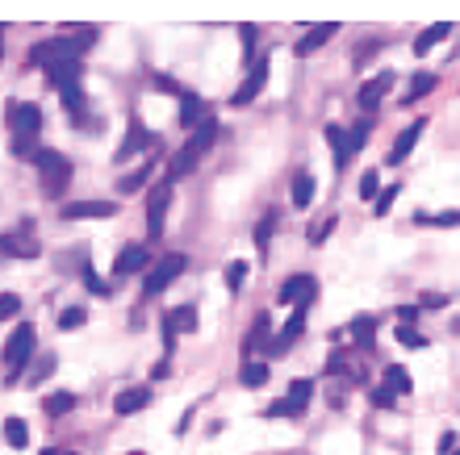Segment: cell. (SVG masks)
<instances>
[{
    "mask_svg": "<svg viewBox=\"0 0 460 455\" xmlns=\"http://www.w3.org/2000/svg\"><path fill=\"white\" fill-rule=\"evenodd\" d=\"M448 34H452V21H435L431 30H422V34L414 38V54H427V50H431L435 42H444Z\"/></svg>",
    "mask_w": 460,
    "mask_h": 455,
    "instance_id": "obj_21",
    "label": "cell"
},
{
    "mask_svg": "<svg viewBox=\"0 0 460 455\" xmlns=\"http://www.w3.org/2000/svg\"><path fill=\"white\" fill-rule=\"evenodd\" d=\"M398 343H402V347H427V338H422L414 326H398Z\"/></svg>",
    "mask_w": 460,
    "mask_h": 455,
    "instance_id": "obj_42",
    "label": "cell"
},
{
    "mask_svg": "<svg viewBox=\"0 0 460 455\" xmlns=\"http://www.w3.org/2000/svg\"><path fill=\"white\" fill-rule=\"evenodd\" d=\"M96 42V30H84L76 38H54L30 50V67H46V63H80V54Z\"/></svg>",
    "mask_w": 460,
    "mask_h": 455,
    "instance_id": "obj_2",
    "label": "cell"
},
{
    "mask_svg": "<svg viewBox=\"0 0 460 455\" xmlns=\"http://www.w3.org/2000/svg\"><path fill=\"white\" fill-rule=\"evenodd\" d=\"M159 338H163V351L172 355V347H176V326H172V321H168V318L159 321Z\"/></svg>",
    "mask_w": 460,
    "mask_h": 455,
    "instance_id": "obj_47",
    "label": "cell"
},
{
    "mask_svg": "<svg viewBox=\"0 0 460 455\" xmlns=\"http://www.w3.org/2000/svg\"><path fill=\"white\" fill-rule=\"evenodd\" d=\"M168 321H172V326H176V334H192V330H197V305H176V309H172V314H168Z\"/></svg>",
    "mask_w": 460,
    "mask_h": 455,
    "instance_id": "obj_23",
    "label": "cell"
},
{
    "mask_svg": "<svg viewBox=\"0 0 460 455\" xmlns=\"http://www.w3.org/2000/svg\"><path fill=\"white\" fill-rule=\"evenodd\" d=\"M0 251L4 255H17V259H34L38 255V238H34V226L21 222L17 234H0Z\"/></svg>",
    "mask_w": 460,
    "mask_h": 455,
    "instance_id": "obj_9",
    "label": "cell"
},
{
    "mask_svg": "<svg viewBox=\"0 0 460 455\" xmlns=\"http://www.w3.org/2000/svg\"><path fill=\"white\" fill-rule=\"evenodd\" d=\"M398 318H402V326H410V321L418 318V305H402V309H398Z\"/></svg>",
    "mask_w": 460,
    "mask_h": 455,
    "instance_id": "obj_52",
    "label": "cell"
},
{
    "mask_svg": "<svg viewBox=\"0 0 460 455\" xmlns=\"http://www.w3.org/2000/svg\"><path fill=\"white\" fill-rule=\"evenodd\" d=\"M117 205L113 201H71L63 205V222H80V218H113Z\"/></svg>",
    "mask_w": 460,
    "mask_h": 455,
    "instance_id": "obj_11",
    "label": "cell"
},
{
    "mask_svg": "<svg viewBox=\"0 0 460 455\" xmlns=\"http://www.w3.org/2000/svg\"><path fill=\"white\" fill-rule=\"evenodd\" d=\"M151 406V389H122L117 397H113V413H138V410H146Z\"/></svg>",
    "mask_w": 460,
    "mask_h": 455,
    "instance_id": "obj_17",
    "label": "cell"
},
{
    "mask_svg": "<svg viewBox=\"0 0 460 455\" xmlns=\"http://www.w3.org/2000/svg\"><path fill=\"white\" fill-rule=\"evenodd\" d=\"M84 284H88V292H96V297H109V292H113V288H109L100 276L92 272V268H84Z\"/></svg>",
    "mask_w": 460,
    "mask_h": 455,
    "instance_id": "obj_43",
    "label": "cell"
},
{
    "mask_svg": "<svg viewBox=\"0 0 460 455\" xmlns=\"http://www.w3.org/2000/svg\"><path fill=\"white\" fill-rule=\"evenodd\" d=\"M335 34H339V21H318L314 30H306V34L297 38V50H293V54H297V59H306V54L322 50V46L335 38Z\"/></svg>",
    "mask_w": 460,
    "mask_h": 455,
    "instance_id": "obj_10",
    "label": "cell"
},
{
    "mask_svg": "<svg viewBox=\"0 0 460 455\" xmlns=\"http://www.w3.org/2000/svg\"><path fill=\"white\" fill-rule=\"evenodd\" d=\"M4 117H8V130H13V155L17 159H38L34 138L42 130V109L34 100H8Z\"/></svg>",
    "mask_w": 460,
    "mask_h": 455,
    "instance_id": "obj_1",
    "label": "cell"
},
{
    "mask_svg": "<svg viewBox=\"0 0 460 455\" xmlns=\"http://www.w3.org/2000/svg\"><path fill=\"white\" fill-rule=\"evenodd\" d=\"M50 88H67V84H80V63H46L42 67Z\"/></svg>",
    "mask_w": 460,
    "mask_h": 455,
    "instance_id": "obj_19",
    "label": "cell"
},
{
    "mask_svg": "<svg viewBox=\"0 0 460 455\" xmlns=\"http://www.w3.org/2000/svg\"><path fill=\"white\" fill-rule=\"evenodd\" d=\"M201 122H205V105H201V96L184 92V96H180V126H184V130H197Z\"/></svg>",
    "mask_w": 460,
    "mask_h": 455,
    "instance_id": "obj_20",
    "label": "cell"
},
{
    "mask_svg": "<svg viewBox=\"0 0 460 455\" xmlns=\"http://www.w3.org/2000/svg\"><path fill=\"white\" fill-rule=\"evenodd\" d=\"M297 406H293V401H289V397H284V401H272V406H268V418H297Z\"/></svg>",
    "mask_w": 460,
    "mask_h": 455,
    "instance_id": "obj_44",
    "label": "cell"
},
{
    "mask_svg": "<svg viewBox=\"0 0 460 455\" xmlns=\"http://www.w3.org/2000/svg\"><path fill=\"white\" fill-rule=\"evenodd\" d=\"M88 321V314H84V305H67L63 314H59V330H80Z\"/></svg>",
    "mask_w": 460,
    "mask_h": 455,
    "instance_id": "obj_34",
    "label": "cell"
},
{
    "mask_svg": "<svg viewBox=\"0 0 460 455\" xmlns=\"http://www.w3.org/2000/svg\"><path fill=\"white\" fill-rule=\"evenodd\" d=\"M335 222H339V218H335V213H326V218H322L318 226L310 230V242H322V238H326V234L335 230Z\"/></svg>",
    "mask_w": 460,
    "mask_h": 455,
    "instance_id": "obj_46",
    "label": "cell"
},
{
    "mask_svg": "<svg viewBox=\"0 0 460 455\" xmlns=\"http://www.w3.org/2000/svg\"><path fill=\"white\" fill-rule=\"evenodd\" d=\"M130 455H142V451H130Z\"/></svg>",
    "mask_w": 460,
    "mask_h": 455,
    "instance_id": "obj_57",
    "label": "cell"
},
{
    "mask_svg": "<svg viewBox=\"0 0 460 455\" xmlns=\"http://www.w3.org/2000/svg\"><path fill=\"white\" fill-rule=\"evenodd\" d=\"M268 67H272V63H268V54L251 63V71H247V80H243V88H238V92H234V96H230V105H234V109H243V105H251V100H255V96L264 92V84H268Z\"/></svg>",
    "mask_w": 460,
    "mask_h": 455,
    "instance_id": "obj_7",
    "label": "cell"
},
{
    "mask_svg": "<svg viewBox=\"0 0 460 455\" xmlns=\"http://www.w3.org/2000/svg\"><path fill=\"white\" fill-rule=\"evenodd\" d=\"M368 134H372V122H368V117H360V122L352 126V134H347V146H352V155L364 146V138H368Z\"/></svg>",
    "mask_w": 460,
    "mask_h": 455,
    "instance_id": "obj_36",
    "label": "cell"
},
{
    "mask_svg": "<svg viewBox=\"0 0 460 455\" xmlns=\"http://www.w3.org/2000/svg\"><path fill=\"white\" fill-rule=\"evenodd\" d=\"M418 305H422V309H439V305H448V297H439V292H422Z\"/></svg>",
    "mask_w": 460,
    "mask_h": 455,
    "instance_id": "obj_50",
    "label": "cell"
},
{
    "mask_svg": "<svg viewBox=\"0 0 460 455\" xmlns=\"http://www.w3.org/2000/svg\"><path fill=\"white\" fill-rule=\"evenodd\" d=\"M50 372H54V355H42V360H38V367L30 372V389H38V384H42Z\"/></svg>",
    "mask_w": 460,
    "mask_h": 455,
    "instance_id": "obj_40",
    "label": "cell"
},
{
    "mask_svg": "<svg viewBox=\"0 0 460 455\" xmlns=\"http://www.w3.org/2000/svg\"><path fill=\"white\" fill-rule=\"evenodd\" d=\"M314 292H318V280L301 272V276H289V280L280 284V292H276V297H280L284 305H297V309H306V305L314 301Z\"/></svg>",
    "mask_w": 460,
    "mask_h": 455,
    "instance_id": "obj_8",
    "label": "cell"
},
{
    "mask_svg": "<svg viewBox=\"0 0 460 455\" xmlns=\"http://www.w3.org/2000/svg\"><path fill=\"white\" fill-rule=\"evenodd\" d=\"M452 447H456V435H452V430H448V435H444V439H439V451H452Z\"/></svg>",
    "mask_w": 460,
    "mask_h": 455,
    "instance_id": "obj_54",
    "label": "cell"
},
{
    "mask_svg": "<svg viewBox=\"0 0 460 455\" xmlns=\"http://www.w3.org/2000/svg\"><path fill=\"white\" fill-rule=\"evenodd\" d=\"M389 84H393V71H381V76H372L364 88H360V109H364V113H372V109L381 105V96L389 92Z\"/></svg>",
    "mask_w": 460,
    "mask_h": 455,
    "instance_id": "obj_16",
    "label": "cell"
},
{
    "mask_svg": "<svg viewBox=\"0 0 460 455\" xmlns=\"http://www.w3.org/2000/svg\"><path fill=\"white\" fill-rule=\"evenodd\" d=\"M301 334H306V309H293V318L284 321V330L272 338V355H284V351H289Z\"/></svg>",
    "mask_w": 460,
    "mask_h": 455,
    "instance_id": "obj_14",
    "label": "cell"
},
{
    "mask_svg": "<svg viewBox=\"0 0 460 455\" xmlns=\"http://www.w3.org/2000/svg\"><path fill=\"white\" fill-rule=\"evenodd\" d=\"M456 455H460V451H456Z\"/></svg>",
    "mask_w": 460,
    "mask_h": 455,
    "instance_id": "obj_59",
    "label": "cell"
},
{
    "mask_svg": "<svg viewBox=\"0 0 460 455\" xmlns=\"http://www.w3.org/2000/svg\"><path fill=\"white\" fill-rule=\"evenodd\" d=\"M368 397H372V406H376V410H389V406H393V401H398V393H389V389H385V384H381V389H372V393H368Z\"/></svg>",
    "mask_w": 460,
    "mask_h": 455,
    "instance_id": "obj_45",
    "label": "cell"
},
{
    "mask_svg": "<svg viewBox=\"0 0 460 455\" xmlns=\"http://www.w3.org/2000/svg\"><path fill=\"white\" fill-rule=\"evenodd\" d=\"M168 205H172V184H155L151 196H146V238H163V218H168Z\"/></svg>",
    "mask_w": 460,
    "mask_h": 455,
    "instance_id": "obj_5",
    "label": "cell"
},
{
    "mask_svg": "<svg viewBox=\"0 0 460 455\" xmlns=\"http://www.w3.org/2000/svg\"><path fill=\"white\" fill-rule=\"evenodd\" d=\"M385 389H389V393H398V397L414 393L410 372H406V367H398V364H389V367H385Z\"/></svg>",
    "mask_w": 460,
    "mask_h": 455,
    "instance_id": "obj_22",
    "label": "cell"
},
{
    "mask_svg": "<svg viewBox=\"0 0 460 455\" xmlns=\"http://www.w3.org/2000/svg\"><path fill=\"white\" fill-rule=\"evenodd\" d=\"M42 455H59V451H54V447H46V451H42Z\"/></svg>",
    "mask_w": 460,
    "mask_h": 455,
    "instance_id": "obj_55",
    "label": "cell"
},
{
    "mask_svg": "<svg viewBox=\"0 0 460 455\" xmlns=\"http://www.w3.org/2000/svg\"><path fill=\"white\" fill-rule=\"evenodd\" d=\"M4 443H8V447H25V443H30V430H25L21 418H8V422H4Z\"/></svg>",
    "mask_w": 460,
    "mask_h": 455,
    "instance_id": "obj_31",
    "label": "cell"
},
{
    "mask_svg": "<svg viewBox=\"0 0 460 455\" xmlns=\"http://www.w3.org/2000/svg\"><path fill=\"white\" fill-rule=\"evenodd\" d=\"M431 226H439V230H456V226H460V209H448V213L431 218Z\"/></svg>",
    "mask_w": 460,
    "mask_h": 455,
    "instance_id": "obj_48",
    "label": "cell"
},
{
    "mask_svg": "<svg viewBox=\"0 0 460 455\" xmlns=\"http://www.w3.org/2000/svg\"><path fill=\"white\" fill-rule=\"evenodd\" d=\"M238 384H247V389H260V384H268V364H255V360H247L243 372H238Z\"/></svg>",
    "mask_w": 460,
    "mask_h": 455,
    "instance_id": "obj_27",
    "label": "cell"
},
{
    "mask_svg": "<svg viewBox=\"0 0 460 455\" xmlns=\"http://www.w3.org/2000/svg\"><path fill=\"white\" fill-rule=\"evenodd\" d=\"M393 201H398V184H393V188H381V196L372 201V209H376V218H385V213L393 209Z\"/></svg>",
    "mask_w": 460,
    "mask_h": 455,
    "instance_id": "obj_39",
    "label": "cell"
},
{
    "mask_svg": "<svg viewBox=\"0 0 460 455\" xmlns=\"http://www.w3.org/2000/svg\"><path fill=\"white\" fill-rule=\"evenodd\" d=\"M17 314H21V297H17V292H4V297H0V321L17 318Z\"/></svg>",
    "mask_w": 460,
    "mask_h": 455,
    "instance_id": "obj_41",
    "label": "cell"
},
{
    "mask_svg": "<svg viewBox=\"0 0 460 455\" xmlns=\"http://www.w3.org/2000/svg\"><path fill=\"white\" fill-rule=\"evenodd\" d=\"M238 38H243V50H247V54H255V25H243Z\"/></svg>",
    "mask_w": 460,
    "mask_h": 455,
    "instance_id": "obj_49",
    "label": "cell"
},
{
    "mask_svg": "<svg viewBox=\"0 0 460 455\" xmlns=\"http://www.w3.org/2000/svg\"><path fill=\"white\" fill-rule=\"evenodd\" d=\"M326 142L335 146V163H339V167H347V163H352V146H347V134H343L339 126H326Z\"/></svg>",
    "mask_w": 460,
    "mask_h": 455,
    "instance_id": "obj_24",
    "label": "cell"
},
{
    "mask_svg": "<svg viewBox=\"0 0 460 455\" xmlns=\"http://www.w3.org/2000/svg\"><path fill=\"white\" fill-rule=\"evenodd\" d=\"M151 176H155V163H142V167H134L130 176H122V180H117V192H134V188H142Z\"/></svg>",
    "mask_w": 460,
    "mask_h": 455,
    "instance_id": "obj_29",
    "label": "cell"
},
{
    "mask_svg": "<svg viewBox=\"0 0 460 455\" xmlns=\"http://www.w3.org/2000/svg\"><path fill=\"white\" fill-rule=\"evenodd\" d=\"M34 347H38V330H34L30 321H21V326L8 334V343H4V367H8V380H17L21 367L34 360Z\"/></svg>",
    "mask_w": 460,
    "mask_h": 455,
    "instance_id": "obj_3",
    "label": "cell"
},
{
    "mask_svg": "<svg viewBox=\"0 0 460 455\" xmlns=\"http://www.w3.org/2000/svg\"><path fill=\"white\" fill-rule=\"evenodd\" d=\"M352 338H356L360 347H372V338H376V318H368V314L352 318Z\"/></svg>",
    "mask_w": 460,
    "mask_h": 455,
    "instance_id": "obj_28",
    "label": "cell"
},
{
    "mask_svg": "<svg viewBox=\"0 0 460 455\" xmlns=\"http://www.w3.org/2000/svg\"><path fill=\"white\" fill-rule=\"evenodd\" d=\"M435 84H439V80H435L431 71H418V76L410 80V92H406V100H422V96L435 88Z\"/></svg>",
    "mask_w": 460,
    "mask_h": 455,
    "instance_id": "obj_33",
    "label": "cell"
},
{
    "mask_svg": "<svg viewBox=\"0 0 460 455\" xmlns=\"http://www.w3.org/2000/svg\"><path fill=\"white\" fill-rule=\"evenodd\" d=\"M155 88H159V92H172V96H184L180 84H176V80H163V76H155Z\"/></svg>",
    "mask_w": 460,
    "mask_h": 455,
    "instance_id": "obj_51",
    "label": "cell"
},
{
    "mask_svg": "<svg viewBox=\"0 0 460 455\" xmlns=\"http://www.w3.org/2000/svg\"><path fill=\"white\" fill-rule=\"evenodd\" d=\"M310 201H314V176L301 172V176H293V205L297 209H310Z\"/></svg>",
    "mask_w": 460,
    "mask_h": 455,
    "instance_id": "obj_25",
    "label": "cell"
},
{
    "mask_svg": "<svg viewBox=\"0 0 460 455\" xmlns=\"http://www.w3.org/2000/svg\"><path fill=\"white\" fill-rule=\"evenodd\" d=\"M63 455H76V451H63Z\"/></svg>",
    "mask_w": 460,
    "mask_h": 455,
    "instance_id": "obj_56",
    "label": "cell"
},
{
    "mask_svg": "<svg viewBox=\"0 0 460 455\" xmlns=\"http://www.w3.org/2000/svg\"><path fill=\"white\" fill-rule=\"evenodd\" d=\"M243 280H247V264H243V259H234V264L226 268V288H230V292H238V288H243Z\"/></svg>",
    "mask_w": 460,
    "mask_h": 455,
    "instance_id": "obj_37",
    "label": "cell"
},
{
    "mask_svg": "<svg viewBox=\"0 0 460 455\" xmlns=\"http://www.w3.org/2000/svg\"><path fill=\"white\" fill-rule=\"evenodd\" d=\"M151 142H155V134H151L142 122H130V130H126V138H122V146H117V155H113V159H117V163H126L130 155H138V150H142V146H151Z\"/></svg>",
    "mask_w": 460,
    "mask_h": 455,
    "instance_id": "obj_13",
    "label": "cell"
},
{
    "mask_svg": "<svg viewBox=\"0 0 460 455\" xmlns=\"http://www.w3.org/2000/svg\"><path fill=\"white\" fill-rule=\"evenodd\" d=\"M34 163H38V176H42V192L46 196H59L67 188V180H71V163L59 150H38Z\"/></svg>",
    "mask_w": 460,
    "mask_h": 455,
    "instance_id": "obj_4",
    "label": "cell"
},
{
    "mask_svg": "<svg viewBox=\"0 0 460 455\" xmlns=\"http://www.w3.org/2000/svg\"><path fill=\"white\" fill-rule=\"evenodd\" d=\"M168 372H172V367H168V360H159V364L151 367V380H163V376H168Z\"/></svg>",
    "mask_w": 460,
    "mask_h": 455,
    "instance_id": "obj_53",
    "label": "cell"
},
{
    "mask_svg": "<svg viewBox=\"0 0 460 455\" xmlns=\"http://www.w3.org/2000/svg\"><path fill=\"white\" fill-rule=\"evenodd\" d=\"M59 96H63L67 113H71L80 126H88V100H84V88H80V84H67V88H59Z\"/></svg>",
    "mask_w": 460,
    "mask_h": 455,
    "instance_id": "obj_18",
    "label": "cell"
},
{
    "mask_svg": "<svg viewBox=\"0 0 460 455\" xmlns=\"http://www.w3.org/2000/svg\"><path fill=\"white\" fill-rule=\"evenodd\" d=\"M381 196V180H376V172H364L360 176V201H376Z\"/></svg>",
    "mask_w": 460,
    "mask_h": 455,
    "instance_id": "obj_38",
    "label": "cell"
},
{
    "mask_svg": "<svg viewBox=\"0 0 460 455\" xmlns=\"http://www.w3.org/2000/svg\"><path fill=\"white\" fill-rule=\"evenodd\" d=\"M268 334H272V318H268V314H255V326H251V334H247V343H243V351L251 355V351H255V347H260V343H264Z\"/></svg>",
    "mask_w": 460,
    "mask_h": 455,
    "instance_id": "obj_26",
    "label": "cell"
},
{
    "mask_svg": "<svg viewBox=\"0 0 460 455\" xmlns=\"http://www.w3.org/2000/svg\"><path fill=\"white\" fill-rule=\"evenodd\" d=\"M422 126H427V122H410V126H406V130L398 134V142H393V150L385 155V163H389V167H398V163H406V159H410L414 142L422 138Z\"/></svg>",
    "mask_w": 460,
    "mask_h": 455,
    "instance_id": "obj_12",
    "label": "cell"
},
{
    "mask_svg": "<svg viewBox=\"0 0 460 455\" xmlns=\"http://www.w3.org/2000/svg\"><path fill=\"white\" fill-rule=\"evenodd\" d=\"M146 247H138V242H130V247H122V255L113 259V276H130V272H142L146 268Z\"/></svg>",
    "mask_w": 460,
    "mask_h": 455,
    "instance_id": "obj_15",
    "label": "cell"
},
{
    "mask_svg": "<svg viewBox=\"0 0 460 455\" xmlns=\"http://www.w3.org/2000/svg\"><path fill=\"white\" fill-rule=\"evenodd\" d=\"M310 393H314V384H310V380H293V384H289V401H293L297 410H306V406H310Z\"/></svg>",
    "mask_w": 460,
    "mask_h": 455,
    "instance_id": "obj_35",
    "label": "cell"
},
{
    "mask_svg": "<svg viewBox=\"0 0 460 455\" xmlns=\"http://www.w3.org/2000/svg\"><path fill=\"white\" fill-rule=\"evenodd\" d=\"M272 230H276V209H268V213H264V218L255 222V234H251L260 251H268V242H272Z\"/></svg>",
    "mask_w": 460,
    "mask_h": 455,
    "instance_id": "obj_30",
    "label": "cell"
},
{
    "mask_svg": "<svg viewBox=\"0 0 460 455\" xmlns=\"http://www.w3.org/2000/svg\"><path fill=\"white\" fill-rule=\"evenodd\" d=\"M0 54H4V50H0Z\"/></svg>",
    "mask_w": 460,
    "mask_h": 455,
    "instance_id": "obj_58",
    "label": "cell"
},
{
    "mask_svg": "<svg viewBox=\"0 0 460 455\" xmlns=\"http://www.w3.org/2000/svg\"><path fill=\"white\" fill-rule=\"evenodd\" d=\"M46 413H50V418H63V413L67 410H76V397H71V393H50V397H46V406H42Z\"/></svg>",
    "mask_w": 460,
    "mask_h": 455,
    "instance_id": "obj_32",
    "label": "cell"
},
{
    "mask_svg": "<svg viewBox=\"0 0 460 455\" xmlns=\"http://www.w3.org/2000/svg\"><path fill=\"white\" fill-rule=\"evenodd\" d=\"M184 268H188V255H180V251H176V255H163V259H159V264L151 268L146 284H142V292H146V297L163 292V288H168V284H172V280H176V276L184 272Z\"/></svg>",
    "mask_w": 460,
    "mask_h": 455,
    "instance_id": "obj_6",
    "label": "cell"
}]
</instances>
